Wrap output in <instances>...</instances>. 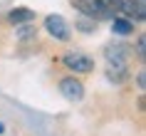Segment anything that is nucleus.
Listing matches in <instances>:
<instances>
[{"instance_id":"f8f14e48","label":"nucleus","mask_w":146,"mask_h":136,"mask_svg":"<svg viewBox=\"0 0 146 136\" xmlns=\"http://www.w3.org/2000/svg\"><path fill=\"white\" fill-rule=\"evenodd\" d=\"M30 32H32V27H23V30H20V37L27 40V37H30Z\"/></svg>"},{"instance_id":"1a4fd4ad","label":"nucleus","mask_w":146,"mask_h":136,"mask_svg":"<svg viewBox=\"0 0 146 136\" xmlns=\"http://www.w3.org/2000/svg\"><path fill=\"white\" fill-rule=\"evenodd\" d=\"M136 57H139V60H144V35H141L139 42H136Z\"/></svg>"},{"instance_id":"7ed1b4c3","label":"nucleus","mask_w":146,"mask_h":136,"mask_svg":"<svg viewBox=\"0 0 146 136\" xmlns=\"http://www.w3.org/2000/svg\"><path fill=\"white\" fill-rule=\"evenodd\" d=\"M62 64L67 69H72V72H82V74H87V72L94 69V60L84 52H67L62 57Z\"/></svg>"},{"instance_id":"423d86ee","label":"nucleus","mask_w":146,"mask_h":136,"mask_svg":"<svg viewBox=\"0 0 146 136\" xmlns=\"http://www.w3.org/2000/svg\"><path fill=\"white\" fill-rule=\"evenodd\" d=\"M60 92H62V97L69 99V102H82V97H84V84L79 82V79H74V77H64L60 82Z\"/></svg>"},{"instance_id":"39448f33","label":"nucleus","mask_w":146,"mask_h":136,"mask_svg":"<svg viewBox=\"0 0 146 136\" xmlns=\"http://www.w3.org/2000/svg\"><path fill=\"white\" fill-rule=\"evenodd\" d=\"M119 13H121L126 20H131V23H144V20H146V5H144V0H121Z\"/></svg>"},{"instance_id":"f03ea898","label":"nucleus","mask_w":146,"mask_h":136,"mask_svg":"<svg viewBox=\"0 0 146 136\" xmlns=\"http://www.w3.org/2000/svg\"><path fill=\"white\" fill-rule=\"evenodd\" d=\"M104 57H107V62H109L107 77H109L114 84H121L124 79L129 77V47H126V45L107 47Z\"/></svg>"},{"instance_id":"0eeeda50","label":"nucleus","mask_w":146,"mask_h":136,"mask_svg":"<svg viewBox=\"0 0 146 136\" xmlns=\"http://www.w3.org/2000/svg\"><path fill=\"white\" fill-rule=\"evenodd\" d=\"M8 20L13 25H23V23H32L35 20V13L30 8H13L8 13Z\"/></svg>"},{"instance_id":"f257e3e1","label":"nucleus","mask_w":146,"mask_h":136,"mask_svg":"<svg viewBox=\"0 0 146 136\" xmlns=\"http://www.w3.org/2000/svg\"><path fill=\"white\" fill-rule=\"evenodd\" d=\"M72 8L89 20H111L119 15L121 0H69Z\"/></svg>"},{"instance_id":"9d476101","label":"nucleus","mask_w":146,"mask_h":136,"mask_svg":"<svg viewBox=\"0 0 146 136\" xmlns=\"http://www.w3.org/2000/svg\"><path fill=\"white\" fill-rule=\"evenodd\" d=\"M136 82H139V89L144 92V89H146V74H144V72H139V77H136Z\"/></svg>"},{"instance_id":"6e6552de","label":"nucleus","mask_w":146,"mask_h":136,"mask_svg":"<svg viewBox=\"0 0 146 136\" xmlns=\"http://www.w3.org/2000/svg\"><path fill=\"white\" fill-rule=\"evenodd\" d=\"M111 32L114 35H131L134 32V23L126 20V17H111Z\"/></svg>"},{"instance_id":"9b49d317","label":"nucleus","mask_w":146,"mask_h":136,"mask_svg":"<svg viewBox=\"0 0 146 136\" xmlns=\"http://www.w3.org/2000/svg\"><path fill=\"white\" fill-rule=\"evenodd\" d=\"M92 23H94V20H92ZM92 23H87V20H82V23H79L77 27H82L84 32H89V30H94V25H92Z\"/></svg>"},{"instance_id":"20e7f679","label":"nucleus","mask_w":146,"mask_h":136,"mask_svg":"<svg viewBox=\"0 0 146 136\" xmlns=\"http://www.w3.org/2000/svg\"><path fill=\"white\" fill-rule=\"evenodd\" d=\"M45 30L50 32L54 40H62V42H67V40L72 37L69 25H67V20H64L62 15H47L45 17Z\"/></svg>"},{"instance_id":"ddd939ff","label":"nucleus","mask_w":146,"mask_h":136,"mask_svg":"<svg viewBox=\"0 0 146 136\" xmlns=\"http://www.w3.org/2000/svg\"><path fill=\"white\" fill-rule=\"evenodd\" d=\"M3 131H5V124H3V121H0V134H3Z\"/></svg>"}]
</instances>
